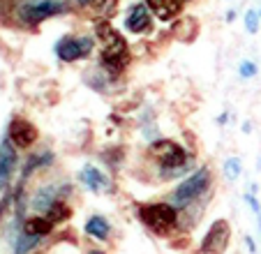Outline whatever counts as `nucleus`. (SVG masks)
<instances>
[{"instance_id": "obj_7", "label": "nucleus", "mask_w": 261, "mask_h": 254, "mask_svg": "<svg viewBox=\"0 0 261 254\" xmlns=\"http://www.w3.org/2000/svg\"><path fill=\"white\" fill-rule=\"evenodd\" d=\"M37 137H40L37 127H35L30 120H25V118H14V120L10 122V127H7V139H10L19 150L33 148L35 141H37Z\"/></svg>"}, {"instance_id": "obj_18", "label": "nucleus", "mask_w": 261, "mask_h": 254, "mask_svg": "<svg viewBox=\"0 0 261 254\" xmlns=\"http://www.w3.org/2000/svg\"><path fill=\"white\" fill-rule=\"evenodd\" d=\"M222 171H224V176H227L229 181H236L243 173V162L238 160V157H229V160L224 162V166H222Z\"/></svg>"}, {"instance_id": "obj_23", "label": "nucleus", "mask_w": 261, "mask_h": 254, "mask_svg": "<svg viewBox=\"0 0 261 254\" xmlns=\"http://www.w3.org/2000/svg\"><path fill=\"white\" fill-rule=\"evenodd\" d=\"M97 0H74V5L76 7H90V5H95Z\"/></svg>"}, {"instance_id": "obj_22", "label": "nucleus", "mask_w": 261, "mask_h": 254, "mask_svg": "<svg viewBox=\"0 0 261 254\" xmlns=\"http://www.w3.org/2000/svg\"><path fill=\"white\" fill-rule=\"evenodd\" d=\"M7 206H10V194H5L3 199H0V222H3V215H5Z\"/></svg>"}, {"instance_id": "obj_5", "label": "nucleus", "mask_w": 261, "mask_h": 254, "mask_svg": "<svg viewBox=\"0 0 261 254\" xmlns=\"http://www.w3.org/2000/svg\"><path fill=\"white\" fill-rule=\"evenodd\" d=\"M231 243V226L227 220H215L199 243L197 254H224Z\"/></svg>"}, {"instance_id": "obj_24", "label": "nucleus", "mask_w": 261, "mask_h": 254, "mask_svg": "<svg viewBox=\"0 0 261 254\" xmlns=\"http://www.w3.org/2000/svg\"><path fill=\"white\" fill-rule=\"evenodd\" d=\"M245 243H247V249H250V254H256V245H254V240H252V236H245Z\"/></svg>"}, {"instance_id": "obj_9", "label": "nucleus", "mask_w": 261, "mask_h": 254, "mask_svg": "<svg viewBox=\"0 0 261 254\" xmlns=\"http://www.w3.org/2000/svg\"><path fill=\"white\" fill-rule=\"evenodd\" d=\"M19 148L10 141V139H3L0 141V190L10 183V178L14 176L16 162H19V155H16Z\"/></svg>"}, {"instance_id": "obj_6", "label": "nucleus", "mask_w": 261, "mask_h": 254, "mask_svg": "<svg viewBox=\"0 0 261 254\" xmlns=\"http://www.w3.org/2000/svg\"><path fill=\"white\" fill-rule=\"evenodd\" d=\"M95 49V39L93 37H63L56 44V56H58L63 63H76V60H84L93 54Z\"/></svg>"}, {"instance_id": "obj_2", "label": "nucleus", "mask_w": 261, "mask_h": 254, "mask_svg": "<svg viewBox=\"0 0 261 254\" xmlns=\"http://www.w3.org/2000/svg\"><path fill=\"white\" fill-rule=\"evenodd\" d=\"M150 157L158 160L160 164V178L162 181H173V178L182 176L190 171V155L180 143L171 141V139H158L148 148Z\"/></svg>"}, {"instance_id": "obj_1", "label": "nucleus", "mask_w": 261, "mask_h": 254, "mask_svg": "<svg viewBox=\"0 0 261 254\" xmlns=\"http://www.w3.org/2000/svg\"><path fill=\"white\" fill-rule=\"evenodd\" d=\"M139 222L146 226L148 231H153L160 238H169L176 231H180V210L171 204V201H150V204H141L137 210Z\"/></svg>"}, {"instance_id": "obj_13", "label": "nucleus", "mask_w": 261, "mask_h": 254, "mask_svg": "<svg viewBox=\"0 0 261 254\" xmlns=\"http://www.w3.org/2000/svg\"><path fill=\"white\" fill-rule=\"evenodd\" d=\"M84 231H86V236H90V238H95V240H109V236H111V224H109V220L104 215H90L88 220H86Z\"/></svg>"}, {"instance_id": "obj_8", "label": "nucleus", "mask_w": 261, "mask_h": 254, "mask_svg": "<svg viewBox=\"0 0 261 254\" xmlns=\"http://www.w3.org/2000/svg\"><path fill=\"white\" fill-rule=\"evenodd\" d=\"M153 23V12L146 3H134L125 14V30H129L132 35H143Z\"/></svg>"}, {"instance_id": "obj_16", "label": "nucleus", "mask_w": 261, "mask_h": 254, "mask_svg": "<svg viewBox=\"0 0 261 254\" xmlns=\"http://www.w3.org/2000/svg\"><path fill=\"white\" fill-rule=\"evenodd\" d=\"M54 164V153L51 150H44V153H40V155H33L28 160V164H25V169H23V178H28L33 171H37V169H42V166H51Z\"/></svg>"}, {"instance_id": "obj_19", "label": "nucleus", "mask_w": 261, "mask_h": 254, "mask_svg": "<svg viewBox=\"0 0 261 254\" xmlns=\"http://www.w3.org/2000/svg\"><path fill=\"white\" fill-rule=\"evenodd\" d=\"M259 21H261V12H256V10H250L245 14V30L250 35H256L259 33Z\"/></svg>"}, {"instance_id": "obj_20", "label": "nucleus", "mask_w": 261, "mask_h": 254, "mask_svg": "<svg viewBox=\"0 0 261 254\" xmlns=\"http://www.w3.org/2000/svg\"><path fill=\"white\" fill-rule=\"evenodd\" d=\"M116 5H118V0H97V3H95V7H97V10L102 12V16L114 14Z\"/></svg>"}, {"instance_id": "obj_27", "label": "nucleus", "mask_w": 261, "mask_h": 254, "mask_svg": "<svg viewBox=\"0 0 261 254\" xmlns=\"http://www.w3.org/2000/svg\"><path fill=\"white\" fill-rule=\"evenodd\" d=\"M180 3H182V5H185V3H190V0H180Z\"/></svg>"}, {"instance_id": "obj_12", "label": "nucleus", "mask_w": 261, "mask_h": 254, "mask_svg": "<svg viewBox=\"0 0 261 254\" xmlns=\"http://www.w3.org/2000/svg\"><path fill=\"white\" fill-rule=\"evenodd\" d=\"M148 7H150V12H153L155 16H158L160 21H171L173 16L180 14L182 10V3L180 0H143Z\"/></svg>"}, {"instance_id": "obj_25", "label": "nucleus", "mask_w": 261, "mask_h": 254, "mask_svg": "<svg viewBox=\"0 0 261 254\" xmlns=\"http://www.w3.org/2000/svg\"><path fill=\"white\" fill-rule=\"evenodd\" d=\"M86 254H107V252H104V249H99V247H90Z\"/></svg>"}, {"instance_id": "obj_3", "label": "nucleus", "mask_w": 261, "mask_h": 254, "mask_svg": "<svg viewBox=\"0 0 261 254\" xmlns=\"http://www.w3.org/2000/svg\"><path fill=\"white\" fill-rule=\"evenodd\" d=\"M213 187V173L208 166H199L192 176H188L176 190L171 192V204L176 206L178 210L188 208V206L197 204L203 194Z\"/></svg>"}, {"instance_id": "obj_14", "label": "nucleus", "mask_w": 261, "mask_h": 254, "mask_svg": "<svg viewBox=\"0 0 261 254\" xmlns=\"http://www.w3.org/2000/svg\"><path fill=\"white\" fill-rule=\"evenodd\" d=\"M79 178L90 192H102L104 187L109 185V178L104 176L99 169H95V166H84L81 173H79Z\"/></svg>"}, {"instance_id": "obj_15", "label": "nucleus", "mask_w": 261, "mask_h": 254, "mask_svg": "<svg viewBox=\"0 0 261 254\" xmlns=\"http://www.w3.org/2000/svg\"><path fill=\"white\" fill-rule=\"evenodd\" d=\"M44 215L49 217L54 224H63V222H67L69 217H72V208L67 206V201H65V199H56L54 204L46 208Z\"/></svg>"}, {"instance_id": "obj_11", "label": "nucleus", "mask_w": 261, "mask_h": 254, "mask_svg": "<svg viewBox=\"0 0 261 254\" xmlns=\"http://www.w3.org/2000/svg\"><path fill=\"white\" fill-rule=\"evenodd\" d=\"M54 226L56 224L49 220V217L42 215V213H37V215H30L21 222V234L35 236V238H46V236H51Z\"/></svg>"}, {"instance_id": "obj_17", "label": "nucleus", "mask_w": 261, "mask_h": 254, "mask_svg": "<svg viewBox=\"0 0 261 254\" xmlns=\"http://www.w3.org/2000/svg\"><path fill=\"white\" fill-rule=\"evenodd\" d=\"M40 240L42 238H35V236L21 234L19 238H16V243H14V254H30V252H35V249L40 247Z\"/></svg>"}, {"instance_id": "obj_26", "label": "nucleus", "mask_w": 261, "mask_h": 254, "mask_svg": "<svg viewBox=\"0 0 261 254\" xmlns=\"http://www.w3.org/2000/svg\"><path fill=\"white\" fill-rule=\"evenodd\" d=\"M233 19H236V12H227V21H233Z\"/></svg>"}, {"instance_id": "obj_21", "label": "nucleus", "mask_w": 261, "mask_h": 254, "mask_svg": "<svg viewBox=\"0 0 261 254\" xmlns=\"http://www.w3.org/2000/svg\"><path fill=\"white\" fill-rule=\"evenodd\" d=\"M238 74H241L243 79H252L256 74V65L250 63V60H243L241 67H238Z\"/></svg>"}, {"instance_id": "obj_10", "label": "nucleus", "mask_w": 261, "mask_h": 254, "mask_svg": "<svg viewBox=\"0 0 261 254\" xmlns=\"http://www.w3.org/2000/svg\"><path fill=\"white\" fill-rule=\"evenodd\" d=\"M69 185H44L40 187V190L33 194V201H30V206H33L37 213H46V208H49L51 204H54L56 199H65V196L69 194Z\"/></svg>"}, {"instance_id": "obj_4", "label": "nucleus", "mask_w": 261, "mask_h": 254, "mask_svg": "<svg viewBox=\"0 0 261 254\" xmlns=\"http://www.w3.org/2000/svg\"><path fill=\"white\" fill-rule=\"evenodd\" d=\"M67 10L69 5L65 0H16V19L25 26H40Z\"/></svg>"}]
</instances>
